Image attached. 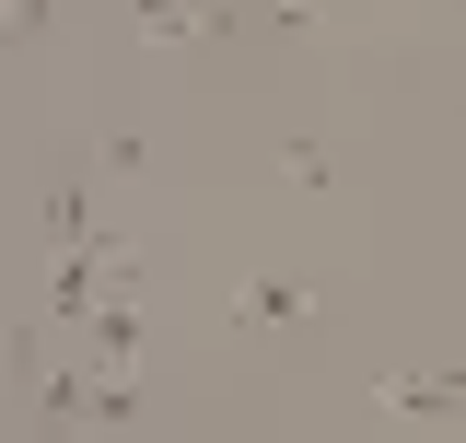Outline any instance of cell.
Wrapping results in <instances>:
<instances>
[{
	"label": "cell",
	"instance_id": "1",
	"mask_svg": "<svg viewBox=\"0 0 466 443\" xmlns=\"http://www.w3.org/2000/svg\"><path fill=\"white\" fill-rule=\"evenodd\" d=\"M291 304H303V280H257V292H245V327H280Z\"/></svg>",
	"mask_w": 466,
	"mask_h": 443
}]
</instances>
